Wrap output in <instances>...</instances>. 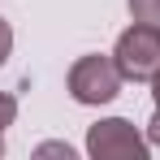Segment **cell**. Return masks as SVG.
<instances>
[{
  "label": "cell",
  "instance_id": "6da1fadb",
  "mask_svg": "<svg viewBox=\"0 0 160 160\" xmlns=\"http://www.w3.org/2000/svg\"><path fill=\"white\" fill-rule=\"evenodd\" d=\"M112 61H117L126 82H152L160 74V26L134 22L130 30H121V39L112 48Z\"/></svg>",
  "mask_w": 160,
  "mask_h": 160
},
{
  "label": "cell",
  "instance_id": "7a4b0ae2",
  "mask_svg": "<svg viewBox=\"0 0 160 160\" xmlns=\"http://www.w3.org/2000/svg\"><path fill=\"white\" fill-rule=\"evenodd\" d=\"M152 138L134 130L126 117H104L87 130V156L95 160H147Z\"/></svg>",
  "mask_w": 160,
  "mask_h": 160
},
{
  "label": "cell",
  "instance_id": "3957f363",
  "mask_svg": "<svg viewBox=\"0 0 160 160\" xmlns=\"http://www.w3.org/2000/svg\"><path fill=\"white\" fill-rule=\"evenodd\" d=\"M121 69L112 56H78L69 65V95L78 104H108L121 91Z\"/></svg>",
  "mask_w": 160,
  "mask_h": 160
},
{
  "label": "cell",
  "instance_id": "277c9868",
  "mask_svg": "<svg viewBox=\"0 0 160 160\" xmlns=\"http://www.w3.org/2000/svg\"><path fill=\"white\" fill-rule=\"evenodd\" d=\"M130 4L134 22H147V26H160V0H126Z\"/></svg>",
  "mask_w": 160,
  "mask_h": 160
},
{
  "label": "cell",
  "instance_id": "5b68a950",
  "mask_svg": "<svg viewBox=\"0 0 160 160\" xmlns=\"http://www.w3.org/2000/svg\"><path fill=\"white\" fill-rule=\"evenodd\" d=\"M13 121H18V100H13L9 91H0V134L9 130Z\"/></svg>",
  "mask_w": 160,
  "mask_h": 160
},
{
  "label": "cell",
  "instance_id": "8992f818",
  "mask_svg": "<svg viewBox=\"0 0 160 160\" xmlns=\"http://www.w3.org/2000/svg\"><path fill=\"white\" fill-rule=\"evenodd\" d=\"M9 52H13V26H9V22L0 18V65L9 61Z\"/></svg>",
  "mask_w": 160,
  "mask_h": 160
},
{
  "label": "cell",
  "instance_id": "52a82bcc",
  "mask_svg": "<svg viewBox=\"0 0 160 160\" xmlns=\"http://www.w3.org/2000/svg\"><path fill=\"white\" fill-rule=\"evenodd\" d=\"M39 156H65V160H74V147H69V143H43Z\"/></svg>",
  "mask_w": 160,
  "mask_h": 160
},
{
  "label": "cell",
  "instance_id": "ba28073f",
  "mask_svg": "<svg viewBox=\"0 0 160 160\" xmlns=\"http://www.w3.org/2000/svg\"><path fill=\"white\" fill-rule=\"evenodd\" d=\"M147 138H152V143L160 147V104H156V117L147 121Z\"/></svg>",
  "mask_w": 160,
  "mask_h": 160
},
{
  "label": "cell",
  "instance_id": "9c48e42d",
  "mask_svg": "<svg viewBox=\"0 0 160 160\" xmlns=\"http://www.w3.org/2000/svg\"><path fill=\"white\" fill-rule=\"evenodd\" d=\"M152 95H156V104H160V74L152 78Z\"/></svg>",
  "mask_w": 160,
  "mask_h": 160
},
{
  "label": "cell",
  "instance_id": "30bf717a",
  "mask_svg": "<svg viewBox=\"0 0 160 160\" xmlns=\"http://www.w3.org/2000/svg\"><path fill=\"white\" fill-rule=\"evenodd\" d=\"M0 156H4V138H0Z\"/></svg>",
  "mask_w": 160,
  "mask_h": 160
}]
</instances>
